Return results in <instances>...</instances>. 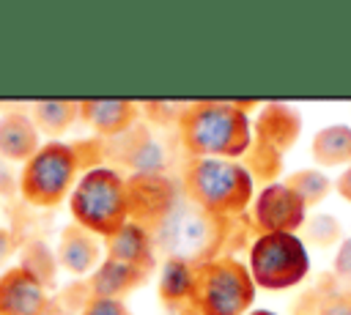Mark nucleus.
<instances>
[{
	"label": "nucleus",
	"mask_w": 351,
	"mask_h": 315,
	"mask_svg": "<svg viewBox=\"0 0 351 315\" xmlns=\"http://www.w3.org/2000/svg\"><path fill=\"white\" fill-rule=\"evenodd\" d=\"M178 142L186 159H233L244 156L252 131L241 104L233 101H192L184 107L178 123Z\"/></svg>",
	"instance_id": "f03ea898"
},
{
	"label": "nucleus",
	"mask_w": 351,
	"mask_h": 315,
	"mask_svg": "<svg viewBox=\"0 0 351 315\" xmlns=\"http://www.w3.org/2000/svg\"><path fill=\"white\" fill-rule=\"evenodd\" d=\"M80 118L99 140H115L140 121V104L132 99H82Z\"/></svg>",
	"instance_id": "f8f14e48"
},
{
	"label": "nucleus",
	"mask_w": 351,
	"mask_h": 315,
	"mask_svg": "<svg viewBox=\"0 0 351 315\" xmlns=\"http://www.w3.org/2000/svg\"><path fill=\"white\" fill-rule=\"evenodd\" d=\"M104 244V257L110 260H118V263H126V266H134L140 271H148L154 268L156 263V249H154V238L151 233L137 225V222H126L123 227H118L110 238L101 241Z\"/></svg>",
	"instance_id": "4468645a"
},
{
	"label": "nucleus",
	"mask_w": 351,
	"mask_h": 315,
	"mask_svg": "<svg viewBox=\"0 0 351 315\" xmlns=\"http://www.w3.org/2000/svg\"><path fill=\"white\" fill-rule=\"evenodd\" d=\"M154 249L165 257H178L192 266L219 257V241L225 238V219H217L200 208H195L184 194L173 205V211L162 219L159 227L151 230Z\"/></svg>",
	"instance_id": "39448f33"
},
{
	"label": "nucleus",
	"mask_w": 351,
	"mask_h": 315,
	"mask_svg": "<svg viewBox=\"0 0 351 315\" xmlns=\"http://www.w3.org/2000/svg\"><path fill=\"white\" fill-rule=\"evenodd\" d=\"M310 257L293 233H263L250 247V277L263 290H285L304 279Z\"/></svg>",
	"instance_id": "0eeeda50"
},
{
	"label": "nucleus",
	"mask_w": 351,
	"mask_h": 315,
	"mask_svg": "<svg viewBox=\"0 0 351 315\" xmlns=\"http://www.w3.org/2000/svg\"><path fill=\"white\" fill-rule=\"evenodd\" d=\"M16 252H19V238H16V233H14L11 227H3V225H0V268H3Z\"/></svg>",
	"instance_id": "5701e85b"
},
{
	"label": "nucleus",
	"mask_w": 351,
	"mask_h": 315,
	"mask_svg": "<svg viewBox=\"0 0 351 315\" xmlns=\"http://www.w3.org/2000/svg\"><path fill=\"white\" fill-rule=\"evenodd\" d=\"M19 266L25 271H30L47 290L55 285V277H58V268H60L55 252L41 238H30V241L19 244Z\"/></svg>",
	"instance_id": "6ab92c4d"
},
{
	"label": "nucleus",
	"mask_w": 351,
	"mask_h": 315,
	"mask_svg": "<svg viewBox=\"0 0 351 315\" xmlns=\"http://www.w3.org/2000/svg\"><path fill=\"white\" fill-rule=\"evenodd\" d=\"M129 222L143 225L148 233L162 225L181 197V186L165 173H129L126 175Z\"/></svg>",
	"instance_id": "6e6552de"
},
{
	"label": "nucleus",
	"mask_w": 351,
	"mask_h": 315,
	"mask_svg": "<svg viewBox=\"0 0 351 315\" xmlns=\"http://www.w3.org/2000/svg\"><path fill=\"white\" fill-rule=\"evenodd\" d=\"M0 197L14 200L19 197V173L14 170V162L0 156Z\"/></svg>",
	"instance_id": "4be33fe9"
},
{
	"label": "nucleus",
	"mask_w": 351,
	"mask_h": 315,
	"mask_svg": "<svg viewBox=\"0 0 351 315\" xmlns=\"http://www.w3.org/2000/svg\"><path fill=\"white\" fill-rule=\"evenodd\" d=\"M104 156L107 145L99 137L74 142H41V148L19 170V197L36 208H55L71 194L82 173L101 167L99 162Z\"/></svg>",
	"instance_id": "f257e3e1"
},
{
	"label": "nucleus",
	"mask_w": 351,
	"mask_h": 315,
	"mask_svg": "<svg viewBox=\"0 0 351 315\" xmlns=\"http://www.w3.org/2000/svg\"><path fill=\"white\" fill-rule=\"evenodd\" d=\"M255 299V282L236 257H214L195 266L186 310L195 315H247Z\"/></svg>",
	"instance_id": "423d86ee"
},
{
	"label": "nucleus",
	"mask_w": 351,
	"mask_h": 315,
	"mask_svg": "<svg viewBox=\"0 0 351 315\" xmlns=\"http://www.w3.org/2000/svg\"><path fill=\"white\" fill-rule=\"evenodd\" d=\"M145 282H148V271H140V268H134V266H126V263H118V260L104 257V260L96 266V271L90 274L88 288H90V296L123 301V296L134 293V290L143 288Z\"/></svg>",
	"instance_id": "dca6fc26"
},
{
	"label": "nucleus",
	"mask_w": 351,
	"mask_h": 315,
	"mask_svg": "<svg viewBox=\"0 0 351 315\" xmlns=\"http://www.w3.org/2000/svg\"><path fill=\"white\" fill-rule=\"evenodd\" d=\"M0 112H3V104H0Z\"/></svg>",
	"instance_id": "393cba45"
},
{
	"label": "nucleus",
	"mask_w": 351,
	"mask_h": 315,
	"mask_svg": "<svg viewBox=\"0 0 351 315\" xmlns=\"http://www.w3.org/2000/svg\"><path fill=\"white\" fill-rule=\"evenodd\" d=\"M178 186L195 208L217 219L241 214L252 200V175L233 159H184Z\"/></svg>",
	"instance_id": "7ed1b4c3"
},
{
	"label": "nucleus",
	"mask_w": 351,
	"mask_h": 315,
	"mask_svg": "<svg viewBox=\"0 0 351 315\" xmlns=\"http://www.w3.org/2000/svg\"><path fill=\"white\" fill-rule=\"evenodd\" d=\"M49 290L22 266L0 271V315H49Z\"/></svg>",
	"instance_id": "9b49d317"
},
{
	"label": "nucleus",
	"mask_w": 351,
	"mask_h": 315,
	"mask_svg": "<svg viewBox=\"0 0 351 315\" xmlns=\"http://www.w3.org/2000/svg\"><path fill=\"white\" fill-rule=\"evenodd\" d=\"M255 225L263 233H293L304 219V200L288 184H269L252 203Z\"/></svg>",
	"instance_id": "1a4fd4ad"
},
{
	"label": "nucleus",
	"mask_w": 351,
	"mask_h": 315,
	"mask_svg": "<svg viewBox=\"0 0 351 315\" xmlns=\"http://www.w3.org/2000/svg\"><path fill=\"white\" fill-rule=\"evenodd\" d=\"M192 279H195V266L178 257H167L159 274V301L167 307H186L192 296Z\"/></svg>",
	"instance_id": "f3484780"
},
{
	"label": "nucleus",
	"mask_w": 351,
	"mask_h": 315,
	"mask_svg": "<svg viewBox=\"0 0 351 315\" xmlns=\"http://www.w3.org/2000/svg\"><path fill=\"white\" fill-rule=\"evenodd\" d=\"M30 118L38 129V134H49L58 137L66 129H71V123L80 118V101L71 99H44V101H33L30 107Z\"/></svg>",
	"instance_id": "a211bd4d"
},
{
	"label": "nucleus",
	"mask_w": 351,
	"mask_h": 315,
	"mask_svg": "<svg viewBox=\"0 0 351 315\" xmlns=\"http://www.w3.org/2000/svg\"><path fill=\"white\" fill-rule=\"evenodd\" d=\"M186 104L181 101H145L140 104V115L156 126H176Z\"/></svg>",
	"instance_id": "aec40b11"
},
{
	"label": "nucleus",
	"mask_w": 351,
	"mask_h": 315,
	"mask_svg": "<svg viewBox=\"0 0 351 315\" xmlns=\"http://www.w3.org/2000/svg\"><path fill=\"white\" fill-rule=\"evenodd\" d=\"M101 252H104L101 238L93 236L90 230L80 227L77 222H69V225L60 230L58 247H55L58 266L66 268V271L74 274V277L93 274L96 266L101 263Z\"/></svg>",
	"instance_id": "ddd939ff"
},
{
	"label": "nucleus",
	"mask_w": 351,
	"mask_h": 315,
	"mask_svg": "<svg viewBox=\"0 0 351 315\" xmlns=\"http://www.w3.org/2000/svg\"><path fill=\"white\" fill-rule=\"evenodd\" d=\"M107 156H112L118 164L134 173H165V148L151 134V126L134 123L129 131L107 142Z\"/></svg>",
	"instance_id": "9d476101"
},
{
	"label": "nucleus",
	"mask_w": 351,
	"mask_h": 315,
	"mask_svg": "<svg viewBox=\"0 0 351 315\" xmlns=\"http://www.w3.org/2000/svg\"><path fill=\"white\" fill-rule=\"evenodd\" d=\"M247 315H274V312H269V310H252V312H247Z\"/></svg>",
	"instance_id": "b1692460"
},
{
	"label": "nucleus",
	"mask_w": 351,
	"mask_h": 315,
	"mask_svg": "<svg viewBox=\"0 0 351 315\" xmlns=\"http://www.w3.org/2000/svg\"><path fill=\"white\" fill-rule=\"evenodd\" d=\"M80 315H132L129 307L118 299H99V296H88Z\"/></svg>",
	"instance_id": "412c9836"
},
{
	"label": "nucleus",
	"mask_w": 351,
	"mask_h": 315,
	"mask_svg": "<svg viewBox=\"0 0 351 315\" xmlns=\"http://www.w3.org/2000/svg\"><path fill=\"white\" fill-rule=\"evenodd\" d=\"M41 148V134L30 118V112L22 110H5L0 112V156L8 162H27Z\"/></svg>",
	"instance_id": "2eb2a0df"
},
{
	"label": "nucleus",
	"mask_w": 351,
	"mask_h": 315,
	"mask_svg": "<svg viewBox=\"0 0 351 315\" xmlns=\"http://www.w3.org/2000/svg\"><path fill=\"white\" fill-rule=\"evenodd\" d=\"M69 211L80 227L90 230L101 241L110 238L129 222L126 175L110 164L82 173L69 194Z\"/></svg>",
	"instance_id": "20e7f679"
}]
</instances>
